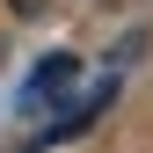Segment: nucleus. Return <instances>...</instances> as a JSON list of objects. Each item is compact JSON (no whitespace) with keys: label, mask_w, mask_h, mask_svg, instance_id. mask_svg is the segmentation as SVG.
Segmentation results:
<instances>
[{"label":"nucleus","mask_w":153,"mask_h":153,"mask_svg":"<svg viewBox=\"0 0 153 153\" xmlns=\"http://www.w3.org/2000/svg\"><path fill=\"white\" fill-rule=\"evenodd\" d=\"M73 73H80L73 59H44V66L29 73V95H22V102H29V109H44V102H51L59 88H73Z\"/></svg>","instance_id":"obj_1"}]
</instances>
